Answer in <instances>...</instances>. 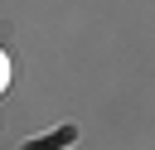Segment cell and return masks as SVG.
I'll use <instances>...</instances> for the list:
<instances>
[{"instance_id":"obj_2","label":"cell","mask_w":155,"mask_h":150,"mask_svg":"<svg viewBox=\"0 0 155 150\" xmlns=\"http://www.w3.org/2000/svg\"><path fill=\"white\" fill-rule=\"evenodd\" d=\"M5 92H10V53L0 48V97H5Z\"/></svg>"},{"instance_id":"obj_1","label":"cell","mask_w":155,"mask_h":150,"mask_svg":"<svg viewBox=\"0 0 155 150\" xmlns=\"http://www.w3.org/2000/svg\"><path fill=\"white\" fill-rule=\"evenodd\" d=\"M73 135H78V131H73V126H63V131H58V135H48V140H29V145H24V150H58V145H68V140H73Z\"/></svg>"}]
</instances>
